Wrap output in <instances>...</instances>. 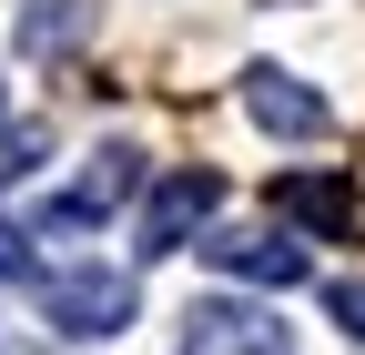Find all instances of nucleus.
<instances>
[{"mask_svg": "<svg viewBox=\"0 0 365 355\" xmlns=\"http://www.w3.org/2000/svg\"><path fill=\"white\" fill-rule=\"evenodd\" d=\"M132 315H143V284H132L122 264H71V274L41 284V325H61L71 345H102V335H122Z\"/></svg>", "mask_w": 365, "mask_h": 355, "instance_id": "f257e3e1", "label": "nucleus"}, {"mask_svg": "<svg viewBox=\"0 0 365 355\" xmlns=\"http://www.w3.org/2000/svg\"><path fill=\"white\" fill-rule=\"evenodd\" d=\"M21 274H31V234H21V224H0V284H21Z\"/></svg>", "mask_w": 365, "mask_h": 355, "instance_id": "9b49d317", "label": "nucleus"}, {"mask_svg": "<svg viewBox=\"0 0 365 355\" xmlns=\"http://www.w3.org/2000/svg\"><path fill=\"white\" fill-rule=\"evenodd\" d=\"M173 355H294L284 315H264V304H234V294H203L193 315H182Z\"/></svg>", "mask_w": 365, "mask_h": 355, "instance_id": "f03ea898", "label": "nucleus"}, {"mask_svg": "<svg viewBox=\"0 0 365 355\" xmlns=\"http://www.w3.org/2000/svg\"><path fill=\"white\" fill-rule=\"evenodd\" d=\"M81 31H91V0H31V11H21V51L31 61H61Z\"/></svg>", "mask_w": 365, "mask_h": 355, "instance_id": "6e6552de", "label": "nucleus"}, {"mask_svg": "<svg viewBox=\"0 0 365 355\" xmlns=\"http://www.w3.org/2000/svg\"><path fill=\"white\" fill-rule=\"evenodd\" d=\"M325 315H335V325H345V335L365 345V274H345V284H325Z\"/></svg>", "mask_w": 365, "mask_h": 355, "instance_id": "9d476101", "label": "nucleus"}, {"mask_svg": "<svg viewBox=\"0 0 365 355\" xmlns=\"http://www.w3.org/2000/svg\"><path fill=\"white\" fill-rule=\"evenodd\" d=\"M41 153H51V132H41V122H0V183H21Z\"/></svg>", "mask_w": 365, "mask_h": 355, "instance_id": "1a4fd4ad", "label": "nucleus"}, {"mask_svg": "<svg viewBox=\"0 0 365 355\" xmlns=\"http://www.w3.org/2000/svg\"><path fill=\"white\" fill-rule=\"evenodd\" d=\"M244 112L274 132V143H314V132L335 122V112H325V92H314V81H294L284 61H254V71H244Z\"/></svg>", "mask_w": 365, "mask_h": 355, "instance_id": "20e7f679", "label": "nucleus"}, {"mask_svg": "<svg viewBox=\"0 0 365 355\" xmlns=\"http://www.w3.org/2000/svg\"><path fill=\"white\" fill-rule=\"evenodd\" d=\"M203 254H213L234 284H304V274H314V254H304L284 224H244V234H213Z\"/></svg>", "mask_w": 365, "mask_h": 355, "instance_id": "39448f33", "label": "nucleus"}, {"mask_svg": "<svg viewBox=\"0 0 365 355\" xmlns=\"http://www.w3.org/2000/svg\"><path fill=\"white\" fill-rule=\"evenodd\" d=\"M132 193H143V153H132V143H102V153L81 163V183L41 213V224H51V234H81V224H102V213H122Z\"/></svg>", "mask_w": 365, "mask_h": 355, "instance_id": "7ed1b4c3", "label": "nucleus"}, {"mask_svg": "<svg viewBox=\"0 0 365 355\" xmlns=\"http://www.w3.org/2000/svg\"><path fill=\"white\" fill-rule=\"evenodd\" d=\"M213 203H223L213 173H173V183H153V203H143V254H153V264L182 254V244L213 224Z\"/></svg>", "mask_w": 365, "mask_h": 355, "instance_id": "423d86ee", "label": "nucleus"}, {"mask_svg": "<svg viewBox=\"0 0 365 355\" xmlns=\"http://www.w3.org/2000/svg\"><path fill=\"white\" fill-rule=\"evenodd\" d=\"M274 213H284V224H304V234H345L355 224V193L335 183V173H284V183H274Z\"/></svg>", "mask_w": 365, "mask_h": 355, "instance_id": "0eeeda50", "label": "nucleus"}]
</instances>
